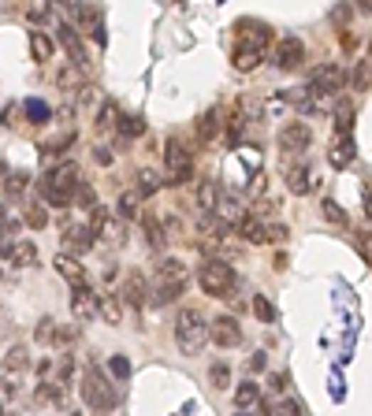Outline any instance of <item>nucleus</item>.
Instances as JSON below:
<instances>
[{
    "label": "nucleus",
    "mask_w": 372,
    "mask_h": 416,
    "mask_svg": "<svg viewBox=\"0 0 372 416\" xmlns=\"http://www.w3.org/2000/svg\"><path fill=\"white\" fill-rule=\"evenodd\" d=\"M186 279H190V272H186L183 260H175V257L160 260V268H156L153 279H149V305L160 309V305L179 302L183 290H186Z\"/></svg>",
    "instance_id": "f257e3e1"
},
{
    "label": "nucleus",
    "mask_w": 372,
    "mask_h": 416,
    "mask_svg": "<svg viewBox=\"0 0 372 416\" xmlns=\"http://www.w3.org/2000/svg\"><path fill=\"white\" fill-rule=\"evenodd\" d=\"M78 182H83V171H78V164L63 160V164H56V168H48V175L38 182V193L45 197V205H53V208H68V205H71V193H75Z\"/></svg>",
    "instance_id": "f03ea898"
},
{
    "label": "nucleus",
    "mask_w": 372,
    "mask_h": 416,
    "mask_svg": "<svg viewBox=\"0 0 372 416\" xmlns=\"http://www.w3.org/2000/svg\"><path fill=\"white\" fill-rule=\"evenodd\" d=\"M83 402L93 412H112V409L119 405L116 383H112L101 368H97V364H86V368H83Z\"/></svg>",
    "instance_id": "7ed1b4c3"
},
{
    "label": "nucleus",
    "mask_w": 372,
    "mask_h": 416,
    "mask_svg": "<svg viewBox=\"0 0 372 416\" xmlns=\"http://www.w3.org/2000/svg\"><path fill=\"white\" fill-rule=\"evenodd\" d=\"M235 282H238V272L231 268L228 260H220V257H205V264L198 268V287L208 297H231Z\"/></svg>",
    "instance_id": "20e7f679"
},
{
    "label": "nucleus",
    "mask_w": 372,
    "mask_h": 416,
    "mask_svg": "<svg viewBox=\"0 0 372 416\" xmlns=\"http://www.w3.org/2000/svg\"><path fill=\"white\" fill-rule=\"evenodd\" d=\"M175 342H179L183 353H201L208 342V320L201 309H179V320H175Z\"/></svg>",
    "instance_id": "39448f33"
},
{
    "label": "nucleus",
    "mask_w": 372,
    "mask_h": 416,
    "mask_svg": "<svg viewBox=\"0 0 372 416\" xmlns=\"http://www.w3.org/2000/svg\"><path fill=\"white\" fill-rule=\"evenodd\" d=\"M164 168H168V186H183V182H190V175H193V156H190V149L179 138H168L164 142Z\"/></svg>",
    "instance_id": "423d86ee"
},
{
    "label": "nucleus",
    "mask_w": 372,
    "mask_h": 416,
    "mask_svg": "<svg viewBox=\"0 0 372 416\" xmlns=\"http://www.w3.org/2000/svg\"><path fill=\"white\" fill-rule=\"evenodd\" d=\"M343 86H346V71L339 63H328V68L313 71L309 97H335V93H343Z\"/></svg>",
    "instance_id": "0eeeda50"
},
{
    "label": "nucleus",
    "mask_w": 372,
    "mask_h": 416,
    "mask_svg": "<svg viewBox=\"0 0 372 416\" xmlns=\"http://www.w3.org/2000/svg\"><path fill=\"white\" fill-rule=\"evenodd\" d=\"M235 34H238V48H257V53H265L268 41H272V26L257 23V19H238Z\"/></svg>",
    "instance_id": "6e6552de"
},
{
    "label": "nucleus",
    "mask_w": 372,
    "mask_h": 416,
    "mask_svg": "<svg viewBox=\"0 0 372 416\" xmlns=\"http://www.w3.org/2000/svg\"><path fill=\"white\" fill-rule=\"evenodd\" d=\"M309 142H313V130L305 127V123H287V127H280V134H276L280 153H287V156L305 153V149H309Z\"/></svg>",
    "instance_id": "1a4fd4ad"
},
{
    "label": "nucleus",
    "mask_w": 372,
    "mask_h": 416,
    "mask_svg": "<svg viewBox=\"0 0 372 416\" xmlns=\"http://www.w3.org/2000/svg\"><path fill=\"white\" fill-rule=\"evenodd\" d=\"M208 342L220 346V349H235L242 342V324L235 316H216V320H208Z\"/></svg>",
    "instance_id": "9d476101"
},
{
    "label": "nucleus",
    "mask_w": 372,
    "mask_h": 416,
    "mask_svg": "<svg viewBox=\"0 0 372 416\" xmlns=\"http://www.w3.org/2000/svg\"><path fill=\"white\" fill-rule=\"evenodd\" d=\"M119 294H123V302H127V305L145 309V305H149V275L138 272V268H131V272L123 275V287H119Z\"/></svg>",
    "instance_id": "9b49d317"
},
{
    "label": "nucleus",
    "mask_w": 372,
    "mask_h": 416,
    "mask_svg": "<svg viewBox=\"0 0 372 416\" xmlns=\"http://www.w3.org/2000/svg\"><path fill=\"white\" fill-rule=\"evenodd\" d=\"M93 242H97V235H93L90 223H68V227H63V235H60L63 253H71V257H78V253H86V249H93Z\"/></svg>",
    "instance_id": "f8f14e48"
},
{
    "label": "nucleus",
    "mask_w": 372,
    "mask_h": 416,
    "mask_svg": "<svg viewBox=\"0 0 372 416\" xmlns=\"http://www.w3.org/2000/svg\"><path fill=\"white\" fill-rule=\"evenodd\" d=\"M287 186H290V193H298V197L313 193V186H317V175H313L309 164L302 160V153H298V164H294V156H287Z\"/></svg>",
    "instance_id": "ddd939ff"
},
{
    "label": "nucleus",
    "mask_w": 372,
    "mask_h": 416,
    "mask_svg": "<svg viewBox=\"0 0 372 416\" xmlns=\"http://www.w3.org/2000/svg\"><path fill=\"white\" fill-rule=\"evenodd\" d=\"M60 45L68 48V56H71V63L78 71H90V53H86V45H83V38H78V30L71 23H60Z\"/></svg>",
    "instance_id": "4468645a"
},
{
    "label": "nucleus",
    "mask_w": 372,
    "mask_h": 416,
    "mask_svg": "<svg viewBox=\"0 0 372 416\" xmlns=\"http://www.w3.org/2000/svg\"><path fill=\"white\" fill-rule=\"evenodd\" d=\"M302 60H305L302 38H280V45H276V68L280 71H298Z\"/></svg>",
    "instance_id": "2eb2a0df"
},
{
    "label": "nucleus",
    "mask_w": 372,
    "mask_h": 416,
    "mask_svg": "<svg viewBox=\"0 0 372 416\" xmlns=\"http://www.w3.org/2000/svg\"><path fill=\"white\" fill-rule=\"evenodd\" d=\"M235 227H238V235L246 238L250 245H268V220H261V215L242 212L235 220Z\"/></svg>",
    "instance_id": "dca6fc26"
},
{
    "label": "nucleus",
    "mask_w": 372,
    "mask_h": 416,
    "mask_svg": "<svg viewBox=\"0 0 372 416\" xmlns=\"http://www.w3.org/2000/svg\"><path fill=\"white\" fill-rule=\"evenodd\" d=\"M71 312H75V320L78 324H90L93 316H97V294L86 287H71Z\"/></svg>",
    "instance_id": "f3484780"
},
{
    "label": "nucleus",
    "mask_w": 372,
    "mask_h": 416,
    "mask_svg": "<svg viewBox=\"0 0 372 416\" xmlns=\"http://www.w3.org/2000/svg\"><path fill=\"white\" fill-rule=\"evenodd\" d=\"M142 215V235H145V245L153 249V253H160V249L168 245V230H164V223H160V215L156 212H138Z\"/></svg>",
    "instance_id": "a211bd4d"
},
{
    "label": "nucleus",
    "mask_w": 372,
    "mask_h": 416,
    "mask_svg": "<svg viewBox=\"0 0 372 416\" xmlns=\"http://www.w3.org/2000/svg\"><path fill=\"white\" fill-rule=\"evenodd\" d=\"M53 268L60 272V279H68V282H71V287H83V282H86V268H83V264H78V257H71V253H63V249H60V253H56V260H53Z\"/></svg>",
    "instance_id": "6ab92c4d"
},
{
    "label": "nucleus",
    "mask_w": 372,
    "mask_h": 416,
    "mask_svg": "<svg viewBox=\"0 0 372 416\" xmlns=\"http://www.w3.org/2000/svg\"><path fill=\"white\" fill-rule=\"evenodd\" d=\"M4 260L11 264V268H34V264H38V245L34 242H11Z\"/></svg>",
    "instance_id": "aec40b11"
},
{
    "label": "nucleus",
    "mask_w": 372,
    "mask_h": 416,
    "mask_svg": "<svg viewBox=\"0 0 372 416\" xmlns=\"http://www.w3.org/2000/svg\"><path fill=\"white\" fill-rule=\"evenodd\" d=\"M354 156H358V142H354L350 134H339V142H335V149H331V168H350L354 164Z\"/></svg>",
    "instance_id": "412c9836"
},
{
    "label": "nucleus",
    "mask_w": 372,
    "mask_h": 416,
    "mask_svg": "<svg viewBox=\"0 0 372 416\" xmlns=\"http://www.w3.org/2000/svg\"><path fill=\"white\" fill-rule=\"evenodd\" d=\"M142 205H145V197L138 193V186H127L119 193V201H116V215L119 220H134V215L142 212Z\"/></svg>",
    "instance_id": "4be33fe9"
},
{
    "label": "nucleus",
    "mask_w": 372,
    "mask_h": 416,
    "mask_svg": "<svg viewBox=\"0 0 372 416\" xmlns=\"http://www.w3.org/2000/svg\"><path fill=\"white\" fill-rule=\"evenodd\" d=\"M30 368V346H11L8 353H4V361H0V372H26Z\"/></svg>",
    "instance_id": "5701e85b"
},
{
    "label": "nucleus",
    "mask_w": 372,
    "mask_h": 416,
    "mask_svg": "<svg viewBox=\"0 0 372 416\" xmlns=\"http://www.w3.org/2000/svg\"><path fill=\"white\" fill-rule=\"evenodd\" d=\"M354 119H358V108H354L350 97H343V101L335 105V130H339V134H350Z\"/></svg>",
    "instance_id": "b1692460"
},
{
    "label": "nucleus",
    "mask_w": 372,
    "mask_h": 416,
    "mask_svg": "<svg viewBox=\"0 0 372 416\" xmlns=\"http://www.w3.org/2000/svg\"><path fill=\"white\" fill-rule=\"evenodd\" d=\"M63 398H68V383H45V379L38 383V402L63 409Z\"/></svg>",
    "instance_id": "393cba45"
},
{
    "label": "nucleus",
    "mask_w": 372,
    "mask_h": 416,
    "mask_svg": "<svg viewBox=\"0 0 372 416\" xmlns=\"http://www.w3.org/2000/svg\"><path fill=\"white\" fill-rule=\"evenodd\" d=\"M208 387H213V390H231V364L228 361H213V364H208Z\"/></svg>",
    "instance_id": "a878e982"
},
{
    "label": "nucleus",
    "mask_w": 372,
    "mask_h": 416,
    "mask_svg": "<svg viewBox=\"0 0 372 416\" xmlns=\"http://www.w3.org/2000/svg\"><path fill=\"white\" fill-rule=\"evenodd\" d=\"M30 53H34L38 63H48V60H53V53H56V45H53V38H48V34L34 30V34H30Z\"/></svg>",
    "instance_id": "bb28decb"
},
{
    "label": "nucleus",
    "mask_w": 372,
    "mask_h": 416,
    "mask_svg": "<svg viewBox=\"0 0 372 416\" xmlns=\"http://www.w3.org/2000/svg\"><path fill=\"white\" fill-rule=\"evenodd\" d=\"M257 402H261V387H257L253 379H242L238 390H235V409H250Z\"/></svg>",
    "instance_id": "cd10ccee"
},
{
    "label": "nucleus",
    "mask_w": 372,
    "mask_h": 416,
    "mask_svg": "<svg viewBox=\"0 0 372 416\" xmlns=\"http://www.w3.org/2000/svg\"><path fill=\"white\" fill-rule=\"evenodd\" d=\"M220 119H223L220 108H213V112H205V115H201V123H198V134H201V142H213V138L220 134V127H223Z\"/></svg>",
    "instance_id": "c85d7f7f"
},
{
    "label": "nucleus",
    "mask_w": 372,
    "mask_h": 416,
    "mask_svg": "<svg viewBox=\"0 0 372 416\" xmlns=\"http://www.w3.org/2000/svg\"><path fill=\"white\" fill-rule=\"evenodd\" d=\"M216 201H220V182H216V178H205L201 186H198V205H201L205 212H213Z\"/></svg>",
    "instance_id": "c756f323"
},
{
    "label": "nucleus",
    "mask_w": 372,
    "mask_h": 416,
    "mask_svg": "<svg viewBox=\"0 0 372 416\" xmlns=\"http://www.w3.org/2000/svg\"><path fill=\"white\" fill-rule=\"evenodd\" d=\"M97 316H105L108 324H119V320H123L119 297H97Z\"/></svg>",
    "instance_id": "7c9ffc66"
},
{
    "label": "nucleus",
    "mask_w": 372,
    "mask_h": 416,
    "mask_svg": "<svg viewBox=\"0 0 372 416\" xmlns=\"http://www.w3.org/2000/svg\"><path fill=\"white\" fill-rule=\"evenodd\" d=\"M261 60L265 53H257V48H235V71H253Z\"/></svg>",
    "instance_id": "2f4dec72"
},
{
    "label": "nucleus",
    "mask_w": 372,
    "mask_h": 416,
    "mask_svg": "<svg viewBox=\"0 0 372 416\" xmlns=\"http://www.w3.org/2000/svg\"><path fill=\"white\" fill-rule=\"evenodd\" d=\"M116 127H119V138H142L145 134V119H142V115H123Z\"/></svg>",
    "instance_id": "473e14b6"
},
{
    "label": "nucleus",
    "mask_w": 372,
    "mask_h": 416,
    "mask_svg": "<svg viewBox=\"0 0 372 416\" xmlns=\"http://www.w3.org/2000/svg\"><path fill=\"white\" fill-rule=\"evenodd\" d=\"M71 205L86 208V212L97 205V193H93V186H90V182H78V186H75V193H71Z\"/></svg>",
    "instance_id": "72a5a7b5"
},
{
    "label": "nucleus",
    "mask_w": 372,
    "mask_h": 416,
    "mask_svg": "<svg viewBox=\"0 0 372 416\" xmlns=\"http://www.w3.org/2000/svg\"><path fill=\"white\" fill-rule=\"evenodd\" d=\"M134 186H138V193H142V197H153V193L160 190V175L145 168V171H138V182H134Z\"/></svg>",
    "instance_id": "f704fd0d"
},
{
    "label": "nucleus",
    "mask_w": 372,
    "mask_h": 416,
    "mask_svg": "<svg viewBox=\"0 0 372 416\" xmlns=\"http://www.w3.org/2000/svg\"><path fill=\"white\" fill-rule=\"evenodd\" d=\"M23 223H26V227H34V230H41V227L48 223V215H45V205L30 201V205H26V212H23Z\"/></svg>",
    "instance_id": "c9c22d12"
},
{
    "label": "nucleus",
    "mask_w": 372,
    "mask_h": 416,
    "mask_svg": "<svg viewBox=\"0 0 372 416\" xmlns=\"http://www.w3.org/2000/svg\"><path fill=\"white\" fill-rule=\"evenodd\" d=\"M253 316H257L261 324H272V320H276V305H272L265 294H257V297H253Z\"/></svg>",
    "instance_id": "e433bc0d"
},
{
    "label": "nucleus",
    "mask_w": 372,
    "mask_h": 416,
    "mask_svg": "<svg viewBox=\"0 0 372 416\" xmlns=\"http://www.w3.org/2000/svg\"><path fill=\"white\" fill-rule=\"evenodd\" d=\"M23 108H26V119H34L38 127H41V123H48V115H53V112H48V105H45V101H38V97H34V101H26Z\"/></svg>",
    "instance_id": "4c0bfd02"
},
{
    "label": "nucleus",
    "mask_w": 372,
    "mask_h": 416,
    "mask_svg": "<svg viewBox=\"0 0 372 416\" xmlns=\"http://www.w3.org/2000/svg\"><path fill=\"white\" fill-rule=\"evenodd\" d=\"M53 342H56V346H75V342H78V327H71V324L53 327Z\"/></svg>",
    "instance_id": "58836bf2"
},
{
    "label": "nucleus",
    "mask_w": 372,
    "mask_h": 416,
    "mask_svg": "<svg viewBox=\"0 0 372 416\" xmlns=\"http://www.w3.org/2000/svg\"><path fill=\"white\" fill-rule=\"evenodd\" d=\"M116 119H119V108L108 101V105L101 108V115H97V130H101V134H105V130H112V127H116Z\"/></svg>",
    "instance_id": "ea45409f"
},
{
    "label": "nucleus",
    "mask_w": 372,
    "mask_h": 416,
    "mask_svg": "<svg viewBox=\"0 0 372 416\" xmlns=\"http://www.w3.org/2000/svg\"><path fill=\"white\" fill-rule=\"evenodd\" d=\"M108 372H112V379H119V383L131 379V361H127L123 353H116V357L108 361Z\"/></svg>",
    "instance_id": "a19ab883"
},
{
    "label": "nucleus",
    "mask_w": 372,
    "mask_h": 416,
    "mask_svg": "<svg viewBox=\"0 0 372 416\" xmlns=\"http://www.w3.org/2000/svg\"><path fill=\"white\" fill-rule=\"evenodd\" d=\"M23 372H4V398H8V402H15V398H19L23 394Z\"/></svg>",
    "instance_id": "79ce46f5"
},
{
    "label": "nucleus",
    "mask_w": 372,
    "mask_h": 416,
    "mask_svg": "<svg viewBox=\"0 0 372 416\" xmlns=\"http://www.w3.org/2000/svg\"><path fill=\"white\" fill-rule=\"evenodd\" d=\"M320 212H324V220H331L335 227H346V212L339 208L335 201H324V205H320Z\"/></svg>",
    "instance_id": "37998d69"
},
{
    "label": "nucleus",
    "mask_w": 372,
    "mask_h": 416,
    "mask_svg": "<svg viewBox=\"0 0 372 416\" xmlns=\"http://www.w3.org/2000/svg\"><path fill=\"white\" fill-rule=\"evenodd\" d=\"M354 90L358 93H368V60H358V71H354Z\"/></svg>",
    "instance_id": "c03bdc74"
},
{
    "label": "nucleus",
    "mask_w": 372,
    "mask_h": 416,
    "mask_svg": "<svg viewBox=\"0 0 372 416\" xmlns=\"http://www.w3.org/2000/svg\"><path fill=\"white\" fill-rule=\"evenodd\" d=\"M276 212H280V201H276V197H265V201H257V208H253V215H261V220H272Z\"/></svg>",
    "instance_id": "a18cd8bd"
},
{
    "label": "nucleus",
    "mask_w": 372,
    "mask_h": 416,
    "mask_svg": "<svg viewBox=\"0 0 372 416\" xmlns=\"http://www.w3.org/2000/svg\"><path fill=\"white\" fill-rule=\"evenodd\" d=\"M56 375H60V383H71V375H75V357L63 353V357L56 361Z\"/></svg>",
    "instance_id": "49530a36"
},
{
    "label": "nucleus",
    "mask_w": 372,
    "mask_h": 416,
    "mask_svg": "<svg viewBox=\"0 0 372 416\" xmlns=\"http://www.w3.org/2000/svg\"><path fill=\"white\" fill-rule=\"evenodd\" d=\"M23 190H26V175H23V171L8 175V193H11V197H19Z\"/></svg>",
    "instance_id": "de8ad7c7"
},
{
    "label": "nucleus",
    "mask_w": 372,
    "mask_h": 416,
    "mask_svg": "<svg viewBox=\"0 0 372 416\" xmlns=\"http://www.w3.org/2000/svg\"><path fill=\"white\" fill-rule=\"evenodd\" d=\"M26 15H30L34 23H45L48 15H53V8H48V4H34V8H26Z\"/></svg>",
    "instance_id": "09e8293b"
},
{
    "label": "nucleus",
    "mask_w": 372,
    "mask_h": 416,
    "mask_svg": "<svg viewBox=\"0 0 372 416\" xmlns=\"http://www.w3.org/2000/svg\"><path fill=\"white\" fill-rule=\"evenodd\" d=\"M53 327H56L53 320H41V324H38V335H34V338H38V342H53Z\"/></svg>",
    "instance_id": "8fccbe9b"
},
{
    "label": "nucleus",
    "mask_w": 372,
    "mask_h": 416,
    "mask_svg": "<svg viewBox=\"0 0 372 416\" xmlns=\"http://www.w3.org/2000/svg\"><path fill=\"white\" fill-rule=\"evenodd\" d=\"M93 160L101 164V168H108V164H112V149H108V145H97V149H93Z\"/></svg>",
    "instance_id": "3c124183"
},
{
    "label": "nucleus",
    "mask_w": 372,
    "mask_h": 416,
    "mask_svg": "<svg viewBox=\"0 0 372 416\" xmlns=\"http://www.w3.org/2000/svg\"><path fill=\"white\" fill-rule=\"evenodd\" d=\"M350 15H354V8H350V4H339V8L331 11V23H339V26H343V23L350 19Z\"/></svg>",
    "instance_id": "603ef678"
},
{
    "label": "nucleus",
    "mask_w": 372,
    "mask_h": 416,
    "mask_svg": "<svg viewBox=\"0 0 372 416\" xmlns=\"http://www.w3.org/2000/svg\"><path fill=\"white\" fill-rule=\"evenodd\" d=\"M265 364H268L265 353H253V357H250V372H265Z\"/></svg>",
    "instance_id": "864d4df0"
},
{
    "label": "nucleus",
    "mask_w": 372,
    "mask_h": 416,
    "mask_svg": "<svg viewBox=\"0 0 372 416\" xmlns=\"http://www.w3.org/2000/svg\"><path fill=\"white\" fill-rule=\"evenodd\" d=\"M343 48H346V53H354V48H358V41H354L350 30H343Z\"/></svg>",
    "instance_id": "5fc2aeb1"
},
{
    "label": "nucleus",
    "mask_w": 372,
    "mask_h": 416,
    "mask_svg": "<svg viewBox=\"0 0 372 416\" xmlns=\"http://www.w3.org/2000/svg\"><path fill=\"white\" fill-rule=\"evenodd\" d=\"M358 249H361V257L368 260V235H365V230H361V235H358Z\"/></svg>",
    "instance_id": "6e6d98bb"
},
{
    "label": "nucleus",
    "mask_w": 372,
    "mask_h": 416,
    "mask_svg": "<svg viewBox=\"0 0 372 416\" xmlns=\"http://www.w3.org/2000/svg\"><path fill=\"white\" fill-rule=\"evenodd\" d=\"M34 372H38V375H41V379H45V375H48V372H53V361H38V368H34Z\"/></svg>",
    "instance_id": "4d7b16f0"
},
{
    "label": "nucleus",
    "mask_w": 372,
    "mask_h": 416,
    "mask_svg": "<svg viewBox=\"0 0 372 416\" xmlns=\"http://www.w3.org/2000/svg\"><path fill=\"white\" fill-rule=\"evenodd\" d=\"M11 242H15V238H8V235H4V238H0V260H4V257H8V249H11Z\"/></svg>",
    "instance_id": "13d9d810"
},
{
    "label": "nucleus",
    "mask_w": 372,
    "mask_h": 416,
    "mask_svg": "<svg viewBox=\"0 0 372 416\" xmlns=\"http://www.w3.org/2000/svg\"><path fill=\"white\" fill-rule=\"evenodd\" d=\"M358 8H361V11H368V0H358Z\"/></svg>",
    "instance_id": "bf43d9fd"
},
{
    "label": "nucleus",
    "mask_w": 372,
    "mask_h": 416,
    "mask_svg": "<svg viewBox=\"0 0 372 416\" xmlns=\"http://www.w3.org/2000/svg\"><path fill=\"white\" fill-rule=\"evenodd\" d=\"M0 223H4V205H0Z\"/></svg>",
    "instance_id": "052dcab7"
}]
</instances>
